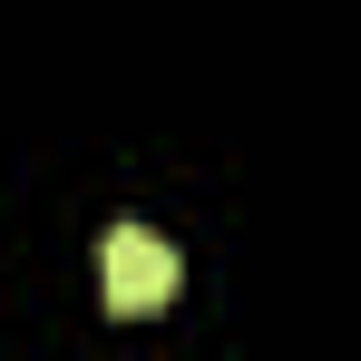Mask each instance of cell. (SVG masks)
Listing matches in <instances>:
<instances>
[{
	"mask_svg": "<svg viewBox=\"0 0 361 361\" xmlns=\"http://www.w3.org/2000/svg\"><path fill=\"white\" fill-rule=\"evenodd\" d=\"M98 283H108V312H157V302L176 293V244L147 235V225H108Z\"/></svg>",
	"mask_w": 361,
	"mask_h": 361,
	"instance_id": "cell-1",
	"label": "cell"
}]
</instances>
